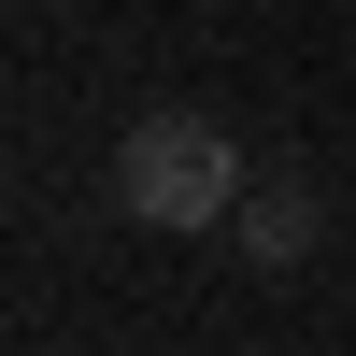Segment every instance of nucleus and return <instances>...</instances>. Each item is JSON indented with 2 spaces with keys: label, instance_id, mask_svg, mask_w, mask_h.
Masks as SVG:
<instances>
[{
  "label": "nucleus",
  "instance_id": "nucleus-1",
  "mask_svg": "<svg viewBox=\"0 0 356 356\" xmlns=\"http://www.w3.org/2000/svg\"><path fill=\"white\" fill-rule=\"evenodd\" d=\"M243 186H257L243 143H228L214 114H186V100L143 114V129L114 143V214H129V228H186V243H200V228L243 214Z\"/></svg>",
  "mask_w": 356,
  "mask_h": 356
},
{
  "label": "nucleus",
  "instance_id": "nucleus-2",
  "mask_svg": "<svg viewBox=\"0 0 356 356\" xmlns=\"http://www.w3.org/2000/svg\"><path fill=\"white\" fill-rule=\"evenodd\" d=\"M228 243H243L257 271H300V257L328 243V186H314V171H257L243 214H228Z\"/></svg>",
  "mask_w": 356,
  "mask_h": 356
}]
</instances>
